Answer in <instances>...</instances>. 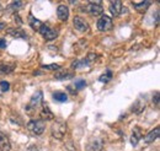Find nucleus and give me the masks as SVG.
I'll return each instance as SVG.
<instances>
[{
    "label": "nucleus",
    "mask_w": 160,
    "mask_h": 151,
    "mask_svg": "<svg viewBox=\"0 0 160 151\" xmlns=\"http://www.w3.org/2000/svg\"><path fill=\"white\" fill-rule=\"evenodd\" d=\"M11 150V143L10 140L5 136L0 134V151H10Z\"/></svg>",
    "instance_id": "13"
},
{
    "label": "nucleus",
    "mask_w": 160,
    "mask_h": 151,
    "mask_svg": "<svg viewBox=\"0 0 160 151\" xmlns=\"http://www.w3.org/2000/svg\"><path fill=\"white\" fill-rule=\"evenodd\" d=\"M27 129L35 135H42L44 132V122L41 119H31L27 123Z\"/></svg>",
    "instance_id": "1"
},
{
    "label": "nucleus",
    "mask_w": 160,
    "mask_h": 151,
    "mask_svg": "<svg viewBox=\"0 0 160 151\" xmlns=\"http://www.w3.org/2000/svg\"><path fill=\"white\" fill-rule=\"evenodd\" d=\"M132 4L134 5V7L138 12H145L148 10V7L150 6L152 1H133Z\"/></svg>",
    "instance_id": "11"
},
{
    "label": "nucleus",
    "mask_w": 160,
    "mask_h": 151,
    "mask_svg": "<svg viewBox=\"0 0 160 151\" xmlns=\"http://www.w3.org/2000/svg\"><path fill=\"white\" fill-rule=\"evenodd\" d=\"M22 5H23L22 1H14V2L10 4L9 9H10L11 11H18V10H20L21 7H22Z\"/></svg>",
    "instance_id": "21"
},
{
    "label": "nucleus",
    "mask_w": 160,
    "mask_h": 151,
    "mask_svg": "<svg viewBox=\"0 0 160 151\" xmlns=\"http://www.w3.org/2000/svg\"><path fill=\"white\" fill-rule=\"evenodd\" d=\"M14 69H15L14 65H10V64H6V63H0V74H1V75H4V74H10Z\"/></svg>",
    "instance_id": "17"
},
{
    "label": "nucleus",
    "mask_w": 160,
    "mask_h": 151,
    "mask_svg": "<svg viewBox=\"0 0 160 151\" xmlns=\"http://www.w3.org/2000/svg\"><path fill=\"white\" fill-rule=\"evenodd\" d=\"M88 11L92 15V16H99L103 12V7L101 1H90L88 4Z\"/></svg>",
    "instance_id": "6"
},
{
    "label": "nucleus",
    "mask_w": 160,
    "mask_h": 151,
    "mask_svg": "<svg viewBox=\"0 0 160 151\" xmlns=\"http://www.w3.org/2000/svg\"><path fill=\"white\" fill-rule=\"evenodd\" d=\"M86 87V81L85 80H82V79H80V80H77L75 81V90L78 91V90H82V89H85Z\"/></svg>",
    "instance_id": "23"
},
{
    "label": "nucleus",
    "mask_w": 160,
    "mask_h": 151,
    "mask_svg": "<svg viewBox=\"0 0 160 151\" xmlns=\"http://www.w3.org/2000/svg\"><path fill=\"white\" fill-rule=\"evenodd\" d=\"M73 25L75 27L77 31L79 32H88L89 31V23L80 16H75L73 20Z\"/></svg>",
    "instance_id": "7"
},
{
    "label": "nucleus",
    "mask_w": 160,
    "mask_h": 151,
    "mask_svg": "<svg viewBox=\"0 0 160 151\" xmlns=\"http://www.w3.org/2000/svg\"><path fill=\"white\" fill-rule=\"evenodd\" d=\"M4 27H5V23L4 22H0V30H2Z\"/></svg>",
    "instance_id": "31"
},
{
    "label": "nucleus",
    "mask_w": 160,
    "mask_h": 151,
    "mask_svg": "<svg viewBox=\"0 0 160 151\" xmlns=\"http://www.w3.org/2000/svg\"><path fill=\"white\" fill-rule=\"evenodd\" d=\"M67 133V124L63 122H56V124L52 127V135L56 139H63Z\"/></svg>",
    "instance_id": "4"
},
{
    "label": "nucleus",
    "mask_w": 160,
    "mask_h": 151,
    "mask_svg": "<svg viewBox=\"0 0 160 151\" xmlns=\"http://www.w3.org/2000/svg\"><path fill=\"white\" fill-rule=\"evenodd\" d=\"M153 101L155 102V106H159V94H158V92L155 94V97L153 98Z\"/></svg>",
    "instance_id": "29"
},
{
    "label": "nucleus",
    "mask_w": 160,
    "mask_h": 151,
    "mask_svg": "<svg viewBox=\"0 0 160 151\" xmlns=\"http://www.w3.org/2000/svg\"><path fill=\"white\" fill-rule=\"evenodd\" d=\"M42 68L46 69V70H59L60 65H58V64H49V65H43Z\"/></svg>",
    "instance_id": "27"
},
{
    "label": "nucleus",
    "mask_w": 160,
    "mask_h": 151,
    "mask_svg": "<svg viewBox=\"0 0 160 151\" xmlns=\"http://www.w3.org/2000/svg\"><path fill=\"white\" fill-rule=\"evenodd\" d=\"M96 59H98V54H95V53H89L88 57L85 58L84 60H85V63H86L88 65H90V64H92Z\"/></svg>",
    "instance_id": "22"
},
{
    "label": "nucleus",
    "mask_w": 160,
    "mask_h": 151,
    "mask_svg": "<svg viewBox=\"0 0 160 151\" xmlns=\"http://www.w3.org/2000/svg\"><path fill=\"white\" fill-rule=\"evenodd\" d=\"M0 90L2 92H6L10 90V84L8 81H0Z\"/></svg>",
    "instance_id": "26"
},
{
    "label": "nucleus",
    "mask_w": 160,
    "mask_h": 151,
    "mask_svg": "<svg viewBox=\"0 0 160 151\" xmlns=\"http://www.w3.org/2000/svg\"><path fill=\"white\" fill-rule=\"evenodd\" d=\"M38 32L42 35V37L44 38L46 41H53V39H56V38L58 37V32L54 31L53 28L46 26V25H42V26H41Z\"/></svg>",
    "instance_id": "5"
},
{
    "label": "nucleus",
    "mask_w": 160,
    "mask_h": 151,
    "mask_svg": "<svg viewBox=\"0 0 160 151\" xmlns=\"http://www.w3.org/2000/svg\"><path fill=\"white\" fill-rule=\"evenodd\" d=\"M53 98H54V101H57V102H67L68 101V95L65 94V92H54L53 94Z\"/></svg>",
    "instance_id": "18"
},
{
    "label": "nucleus",
    "mask_w": 160,
    "mask_h": 151,
    "mask_svg": "<svg viewBox=\"0 0 160 151\" xmlns=\"http://www.w3.org/2000/svg\"><path fill=\"white\" fill-rule=\"evenodd\" d=\"M42 102H43V94H42V91H38V92H36L32 96L30 103L26 107V111L27 112H32V111L40 108L41 106H42Z\"/></svg>",
    "instance_id": "3"
},
{
    "label": "nucleus",
    "mask_w": 160,
    "mask_h": 151,
    "mask_svg": "<svg viewBox=\"0 0 160 151\" xmlns=\"http://www.w3.org/2000/svg\"><path fill=\"white\" fill-rule=\"evenodd\" d=\"M88 64L85 63V60L82 59V60H75V61H73L72 63V68L73 69H78V68H81V66H86Z\"/></svg>",
    "instance_id": "24"
},
{
    "label": "nucleus",
    "mask_w": 160,
    "mask_h": 151,
    "mask_svg": "<svg viewBox=\"0 0 160 151\" xmlns=\"http://www.w3.org/2000/svg\"><path fill=\"white\" fill-rule=\"evenodd\" d=\"M0 9H1V5H0Z\"/></svg>",
    "instance_id": "32"
},
{
    "label": "nucleus",
    "mask_w": 160,
    "mask_h": 151,
    "mask_svg": "<svg viewBox=\"0 0 160 151\" xmlns=\"http://www.w3.org/2000/svg\"><path fill=\"white\" fill-rule=\"evenodd\" d=\"M102 141L101 140H95V143H91L89 145V150L90 151H101L102 149Z\"/></svg>",
    "instance_id": "19"
},
{
    "label": "nucleus",
    "mask_w": 160,
    "mask_h": 151,
    "mask_svg": "<svg viewBox=\"0 0 160 151\" xmlns=\"http://www.w3.org/2000/svg\"><path fill=\"white\" fill-rule=\"evenodd\" d=\"M6 33L8 35H11V36H14V37H19V38H26L27 36L25 35V32L20 30V28H10V30H8L6 31Z\"/></svg>",
    "instance_id": "16"
},
{
    "label": "nucleus",
    "mask_w": 160,
    "mask_h": 151,
    "mask_svg": "<svg viewBox=\"0 0 160 151\" xmlns=\"http://www.w3.org/2000/svg\"><path fill=\"white\" fill-rule=\"evenodd\" d=\"M41 115L46 119V120H53L54 119V114L49 110L48 105H42V111H41Z\"/></svg>",
    "instance_id": "12"
},
{
    "label": "nucleus",
    "mask_w": 160,
    "mask_h": 151,
    "mask_svg": "<svg viewBox=\"0 0 160 151\" xmlns=\"http://www.w3.org/2000/svg\"><path fill=\"white\" fill-rule=\"evenodd\" d=\"M140 138H142L140 130L138 128H136V129L133 130V133H132V136H131V144H132L133 146H137L138 143H139Z\"/></svg>",
    "instance_id": "15"
},
{
    "label": "nucleus",
    "mask_w": 160,
    "mask_h": 151,
    "mask_svg": "<svg viewBox=\"0 0 160 151\" xmlns=\"http://www.w3.org/2000/svg\"><path fill=\"white\" fill-rule=\"evenodd\" d=\"M155 20H157V25H158V22H159V11H157V17H155Z\"/></svg>",
    "instance_id": "30"
},
{
    "label": "nucleus",
    "mask_w": 160,
    "mask_h": 151,
    "mask_svg": "<svg viewBox=\"0 0 160 151\" xmlns=\"http://www.w3.org/2000/svg\"><path fill=\"white\" fill-rule=\"evenodd\" d=\"M57 15L60 21H67L69 17V9L67 5H59L57 7Z\"/></svg>",
    "instance_id": "10"
},
{
    "label": "nucleus",
    "mask_w": 160,
    "mask_h": 151,
    "mask_svg": "<svg viewBox=\"0 0 160 151\" xmlns=\"http://www.w3.org/2000/svg\"><path fill=\"white\" fill-rule=\"evenodd\" d=\"M159 135H160V127H157V128H154L153 130H150V132L144 136L145 144H152V143H154V141L159 138Z\"/></svg>",
    "instance_id": "9"
},
{
    "label": "nucleus",
    "mask_w": 160,
    "mask_h": 151,
    "mask_svg": "<svg viewBox=\"0 0 160 151\" xmlns=\"http://www.w3.org/2000/svg\"><path fill=\"white\" fill-rule=\"evenodd\" d=\"M110 11H111V14H112V16H115V17H117V16H120L121 12L123 11V5H122V2L118 1V0H116V1H110Z\"/></svg>",
    "instance_id": "8"
},
{
    "label": "nucleus",
    "mask_w": 160,
    "mask_h": 151,
    "mask_svg": "<svg viewBox=\"0 0 160 151\" xmlns=\"http://www.w3.org/2000/svg\"><path fill=\"white\" fill-rule=\"evenodd\" d=\"M6 47V41L4 39V38H0V48L2 49V48H5Z\"/></svg>",
    "instance_id": "28"
},
{
    "label": "nucleus",
    "mask_w": 160,
    "mask_h": 151,
    "mask_svg": "<svg viewBox=\"0 0 160 151\" xmlns=\"http://www.w3.org/2000/svg\"><path fill=\"white\" fill-rule=\"evenodd\" d=\"M111 79H112V73H111L110 70H107V73H106V74L101 75L100 81L101 82H107V81H108V80H111Z\"/></svg>",
    "instance_id": "25"
},
{
    "label": "nucleus",
    "mask_w": 160,
    "mask_h": 151,
    "mask_svg": "<svg viewBox=\"0 0 160 151\" xmlns=\"http://www.w3.org/2000/svg\"><path fill=\"white\" fill-rule=\"evenodd\" d=\"M96 27L98 30L101 32H107V31H111L112 27H113V23H112V19L107 15H102L100 19L98 20V23H96Z\"/></svg>",
    "instance_id": "2"
},
{
    "label": "nucleus",
    "mask_w": 160,
    "mask_h": 151,
    "mask_svg": "<svg viewBox=\"0 0 160 151\" xmlns=\"http://www.w3.org/2000/svg\"><path fill=\"white\" fill-rule=\"evenodd\" d=\"M28 23H30V26H31L33 30H36L37 32H38V30L41 28V26L43 25L40 20H37L36 17H33L31 14H30V16H28Z\"/></svg>",
    "instance_id": "14"
},
{
    "label": "nucleus",
    "mask_w": 160,
    "mask_h": 151,
    "mask_svg": "<svg viewBox=\"0 0 160 151\" xmlns=\"http://www.w3.org/2000/svg\"><path fill=\"white\" fill-rule=\"evenodd\" d=\"M73 76H74L73 73L65 71V73H63V74H57V75L54 76V79H57V80H65V79H72Z\"/></svg>",
    "instance_id": "20"
}]
</instances>
